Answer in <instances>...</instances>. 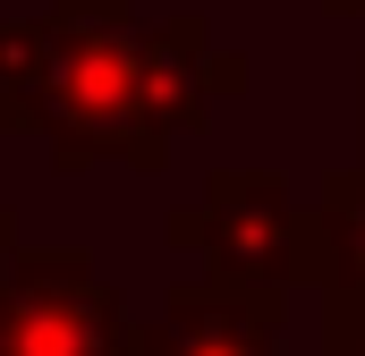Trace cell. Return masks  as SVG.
I'll list each match as a JSON object with an SVG mask.
<instances>
[{"instance_id":"1","label":"cell","mask_w":365,"mask_h":356,"mask_svg":"<svg viewBox=\"0 0 365 356\" xmlns=\"http://www.w3.org/2000/svg\"><path fill=\"white\" fill-rule=\"evenodd\" d=\"M43 68L26 102V136H43L51 170H162L170 145L145 110L136 0H43Z\"/></svg>"},{"instance_id":"2","label":"cell","mask_w":365,"mask_h":356,"mask_svg":"<svg viewBox=\"0 0 365 356\" xmlns=\"http://www.w3.org/2000/svg\"><path fill=\"white\" fill-rule=\"evenodd\" d=\"M162 238L204 255V280L247 288V297H297L323 280V246H314V204L280 170H212L195 187V204H179L162 221Z\"/></svg>"},{"instance_id":"5","label":"cell","mask_w":365,"mask_h":356,"mask_svg":"<svg viewBox=\"0 0 365 356\" xmlns=\"http://www.w3.org/2000/svg\"><path fill=\"white\" fill-rule=\"evenodd\" d=\"M280 297H247L221 280H179L153 323H136L128 356H280Z\"/></svg>"},{"instance_id":"11","label":"cell","mask_w":365,"mask_h":356,"mask_svg":"<svg viewBox=\"0 0 365 356\" xmlns=\"http://www.w3.org/2000/svg\"><path fill=\"white\" fill-rule=\"evenodd\" d=\"M357 136H365V60H357Z\"/></svg>"},{"instance_id":"9","label":"cell","mask_w":365,"mask_h":356,"mask_svg":"<svg viewBox=\"0 0 365 356\" xmlns=\"http://www.w3.org/2000/svg\"><path fill=\"white\" fill-rule=\"evenodd\" d=\"M17 263V212H9V204H0V271Z\"/></svg>"},{"instance_id":"3","label":"cell","mask_w":365,"mask_h":356,"mask_svg":"<svg viewBox=\"0 0 365 356\" xmlns=\"http://www.w3.org/2000/svg\"><path fill=\"white\" fill-rule=\"evenodd\" d=\"M136 323L77 246H17L0 271V356H128Z\"/></svg>"},{"instance_id":"6","label":"cell","mask_w":365,"mask_h":356,"mask_svg":"<svg viewBox=\"0 0 365 356\" xmlns=\"http://www.w3.org/2000/svg\"><path fill=\"white\" fill-rule=\"evenodd\" d=\"M314 246H323V297H349L365 305V162L357 170H331L314 187Z\"/></svg>"},{"instance_id":"10","label":"cell","mask_w":365,"mask_h":356,"mask_svg":"<svg viewBox=\"0 0 365 356\" xmlns=\"http://www.w3.org/2000/svg\"><path fill=\"white\" fill-rule=\"evenodd\" d=\"M323 9H331V17H365V0H323Z\"/></svg>"},{"instance_id":"7","label":"cell","mask_w":365,"mask_h":356,"mask_svg":"<svg viewBox=\"0 0 365 356\" xmlns=\"http://www.w3.org/2000/svg\"><path fill=\"white\" fill-rule=\"evenodd\" d=\"M34 68H43V26L34 17H0V136H26Z\"/></svg>"},{"instance_id":"8","label":"cell","mask_w":365,"mask_h":356,"mask_svg":"<svg viewBox=\"0 0 365 356\" xmlns=\"http://www.w3.org/2000/svg\"><path fill=\"white\" fill-rule=\"evenodd\" d=\"M323 356H365V305L323 297Z\"/></svg>"},{"instance_id":"4","label":"cell","mask_w":365,"mask_h":356,"mask_svg":"<svg viewBox=\"0 0 365 356\" xmlns=\"http://www.w3.org/2000/svg\"><path fill=\"white\" fill-rule=\"evenodd\" d=\"M136 60H145V110H153L162 145L204 136L212 110L247 93V60L212 43V17L204 9H170V17L136 26Z\"/></svg>"}]
</instances>
